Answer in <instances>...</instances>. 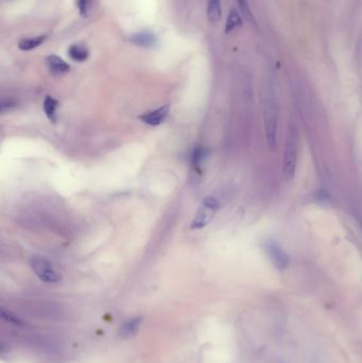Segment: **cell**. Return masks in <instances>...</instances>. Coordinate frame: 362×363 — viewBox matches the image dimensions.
Segmentation results:
<instances>
[{
    "instance_id": "cell-1",
    "label": "cell",
    "mask_w": 362,
    "mask_h": 363,
    "mask_svg": "<svg viewBox=\"0 0 362 363\" xmlns=\"http://www.w3.org/2000/svg\"><path fill=\"white\" fill-rule=\"evenodd\" d=\"M298 132L294 126H291L289 129L286 150L283 152V174H285V177L288 180H291L294 177L295 169H297L298 164Z\"/></svg>"
},
{
    "instance_id": "cell-7",
    "label": "cell",
    "mask_w": 362,
    "mask_h": 363,
    "mask_svg": "<svg viewBox=\"0 0 362 363\" xmlns=\"http://www.w3.org/2000/svg\"><path fill=\"white\" fill-rule=\"evenodd\" d=\"M46 64L48 68L54 75H62L66 74L70 70V66L68 63H66L65 60L58 56H49L46 58Z\"/></svg>"
},
{
    "instance_id": "cell-12",
    "label": "cell",
    "mask_w": 362,
    "mask_h": 363,
    "mask_svg": "<svg viewBox=\"0 0 362 363\" xmlns=\"http://www.w3.org/2000/svg\"><path fill=\"white\" fill-rule=\"evenodd\" d=\"M242 26V18L236 9H232L228 13L226 23H225V33H231L234 30Z\"/></svg>"
},
{
    "instance_id": "cell-9",
    "label": "cell",
    "mask_w": 362,
    "mask_h": 363,
    "mask_svg": "<svg viewBox=\"0 0 362 363\" xmlns=\"http://www.w3.org/2000/svg\"><path fill=\"white\" fill-rule=\"evenodd\" d=\"M141 322L142 318H133L125 321L119 330V335L122 338H130L136 335L137 331L141 328Z\"/></svg>"
},
{
    "instance_id": "cell-17",
    "label": "cell",
    "mask_w": 362,
    "mask_h": 363,
    "mask_svg": "<svg viewBox=\"0 0 362 363\" xmlns=\"http://www.w3.org/2000/svg\"><path fill=\"white\" fill-rule=\"evenodd\" d=\"M77 5L80 15L86 17L90 11V7H92V0H77Z\"/></svg>"
},
{
    "instance_id": "cell-2",
    "label": "cell",
    "mask_w": 362,
    "mask_h": 363,
    "mask_svg": "<svg viewBox=\"0 0 362 363\" xmlns=\"http://www.w3.org/2000/svg\"><path fill=\"white\" fill-rule=\"evenodd\" d=\"M220 208V202L214 197H206L205 198L200 207H199L197 214L191 222L190 228L191 229H201L205 226H207L217 211Z\"/></svg>"
},
{
    "instance_id": "cell-15",
    "label": "cell",
    "mask_w": 362,
    "mask_h": 363,
    "mask_svg": "<svg viewBox=\"0 0 362 363\" xmlns=\"http://www.w3.org/2000/svg\"><path fill=\"white\" fill-rule=\"evenodd\" d=\"M0 316H1V318L5 321V322L11 323V324H13L15 326H23V325H25V322H23V320H21L20 317L16 316L15 313L11 312L10 310L1 309V312H0Z\"/></svg>"
},
{
    "instance_id": "cell-6",
    "label": "cell",
    "mask_w": 362,
    "mask_h": 363,
    "mask_svg": "<svg viewBox=\"0 0 362 363\" xmlns=\"http://www.w3.org/2000/svg\"><path fill=\"white\" fill-rule=\"evenodd\" d=\"M169 112H170V106L164 105L161 107L156 108V110H154V111H151V112H147V113L142 114L140 118H141L142 122L147 123L149 125L156 126V125H160L161 123L164 122L165 119L168 116Z\"/></svg>"
},
{
    "instance_id": "cell-5",
    "label": "cell",
    "mask_w": 362,
    "mask_h": 363,
    "mask_svg": "<svg viewBox=\"0 0 362 363\" xmlns=\"http://www.w3.org/2000/svg\"><path fill=\"white\" fill-rule=\"evenodd\" d=\"M129 40L132 44L142 48H152L155 47L159 43L158 36H156L152 31H148V30L133 33L129 38Z\"/></svg>"
},
{
    "instance_id": "cell-10",
    "label": "cell",
    "mask_w": 362,
    "mask_h": 363,
    "mask_svg": "<svg viewBox=\"0 0 362 363\" xmlns=\"http://www.w3.org/2000/svg\"><path fill=\"white\" fill-rule=\"evenodd\" d=\"M46 40H47L46 34L34 36V38L22 39L20 43H18V48H20V49L22 51H31L35 49V48L40 46Z\"/></svg>"
},
{
    "instance_id": "cell-16",
    "label": "cell",
    "mask_w": 362,
    "mask_h": 363,
    "mask_svg": "<svg viewBox=\"0 0 362 363\" xmlns=\"http://www.w3.org/2000/svg\"><path fill=\"white\" fill-rule=\"evenodd\" d=\"M206 154H207L206 149H204L202 147H197L194 150V153H192V155H191L192 164H194L195 166L200 165L201 162L203 161V160L205 159V156H206Z\"/></svg>"
},
{
    "instance_id": "cell-4",
    "label": "cell",
    "mask_w": 362,
    "mask_h": 363,
    "mask_svg": "<svg viewBox=\"0 0 362 363\" xmlns=\"http://www.w3.org/2000/svg\"><path fill=\"white\" fill-rule=\"evenodd\" d=\"M264 131L267 143L271 150L275 149L276 146V130H277V108L275 102L272 99H268L264 104L263 110Z\"/></svg>"
},
{
    "instance_id": "cell-14",
    "label": "cell",
    "mask_w": 362,
    "mask_h": 363,
    "mask_svg": "<svg viewBox=\"0 0 362 363\" xmlns=\"http://www.w3.org/2000/svg\"><path fill=\"white\" fill-rule=\"evenodd\" d=\"M221 0H208L207 18L210 22H217L221 18Z\"/></svg>"
},
{
    "instance_id": "cell-8",
    "label": "cell",
    "mask_w": 362,
    "mask_h": 363,
    "mask_svg": "<svg viewBox=\"0 0 362 363\" xmlns=\"http://www.w3.org/2000/svg\"><path fill=\"white\" fill-rule=\"evenodd\" d=\"M267 252L277 268H286V265L288 264V258L285 256V254L282 253L280 247L277 246V244L273 243V242H269V243H267Z\"/></svg>"
},
{
    "instance_id": "cell-11",
    "label": "cell",
    "mask_w": 362,
    "mask_h": 363,
    "mask_svg": "<svg viewBox=\"0 0 362 363\" xmlns=\"http://www.w3.org/2000/svg\"><path fill=\"white\" fill-rule=\"evenodd\" d=\"M68 56L71 60L76 62H85L89 57V52L87 48L82 44H74L69 47Z\"/></svg>"
},
{
    "instance_id": "cell-18",
    "label": "cell",
    "mask_w": 362,
    "mask_h": 363,
    "mask_svg": "<svg viewBox=\"0 0 362 363\" xmlns=\"http://www.w3.org/2000/svg\"><path fill=\"white\" fill-rule=\"evenodd\" d=\"M237 3L239 5V9L241 11V13L245 16L247 20H252L253 16H252V12L249 7V3H247V0H237Z\"/></svg>"
},
{
    "instance_id": "cell-13",
    "label": "cell",
    "mask_w": 362,
    "mask_h": 363,
    "mask_svg": "<svg viewBox=\"0 0 362 363\" xmlns=\"http://www.w3.org/2000/svg\"><path fill=\"white\" fill-rule=\"evenodd\" d=\"M59 105V102L51 96H47L44 101V111L46 116L48 117L51 122H57V108Z\"/></svg>"
},
{
    "instance_id": "cell-3",
    "label": "cell",
    "mask_w": 362,
    "mask_h": 363,
    "mask_svg": "<svg viewBox=\"0 0 362 363\" xmlns=\"http://www.w3.org/2000/svg\"><path fill=\"white\" fill-rule=\"evenodd\" d=\"M30 265L34 272V274L38 276L41 282L48 283H56L62 280L61 274L59 273L57 269L53 267V264L41 256H34L30 260Z\"/></svg>"
}]
</instances>
